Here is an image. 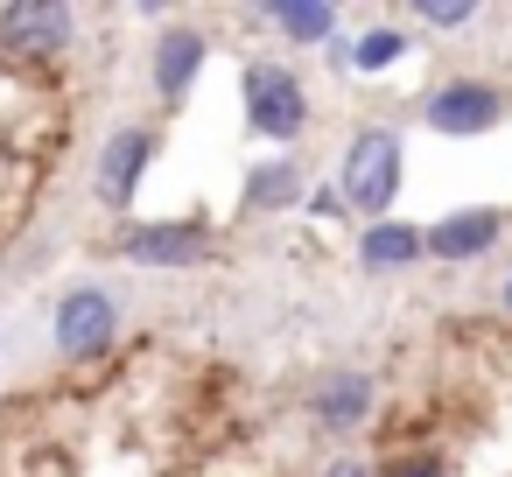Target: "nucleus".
Returning a JSON list of instances; mask_svg holds the SVG:
<instances>
[{
	"mask_svg": "<svg viewBox=\"0 0 512 477\" xmlns=\"http://www.w3.org/2000/svg\"><path fill=\"white\" fill-rule=\"evenodd\" d=\"M134 267H155V274H183L211 253V225L204 218H141L113 239Z\"/></svg>",
	"mask_w": 512,
	"mask_h": 477,
	"instance_id": "7",
	"label": "nucleus"
},
{
	"mask_svg": "<svg viewBox=\"0 0 512 477\" xmlns=\"http://www.w3.org/2000/svg\"><path fill=\"white\" fill-rule=\"evenodd\" d=\"M323 477H379V463H365V456H337V463H323Z\"/></svg>",
	"mask_w": 512,
	"mask_h": 477,
	"instance_id": "18",
	"label": "nucleus"
},
{
	"mask_svg": "<svg viewBox=\"0 0 512 477\" xmlns=\"http://www.w3.org/2000/svg\"><path fill=\"white\" fill-rule=\"evenodd\" d=\"M302 197H309V162H302V148L267 155V162H253V169L239 176V218H274V211H295Z\"/></svg>",
	"mask_w": 512,
	"mask_h": 477,
	"instance_id": "11",
	"label": "nucleus"
},
{
	"mask_svg": "<svg viewBox=\"0 0 512 477\" xmlns=\"http://www.w3.org/2000/svg\"><path fill=\"white\" fill-rule=\"evenodd\" d=\"M50 337H57V351L71 358V365H92V358H106L113 344H120V302L106 295V288H64L57 295V316H50Z\"/></svg>",
	"mask_w": 512,
	"mask_h": 477,
	"instance_id": "5",
	"label": "nucleus"
},
{
	"mask_svg": "<svg viewBox=\"0 0 512 477\" xmlns=\"http://www.w3.org/2000/svg\"><path fill=\"white\" fill-rule=\"evenodd\" d=\"M372 414H379V379L358 372V365H337V372H323L309 386V421L323 435H358Z\"/></svg>",
	"mask_w": 512,
	"mask_h": 477,
	"instance_id": "10",
	"label": "nucleus"
},
{
	"mask_svg": "<svg viewBox=\"0 0 512 477\" xmlns=\"http://www.w3.org/2000/svg\"><path fill=\"white\" fill-rule=\"evenodd\" d=\"M155 127H113L106 134V148H99V162H92V197L106 204V211H134V197H141V183H148V162H155Z\"/></svg>",
	"mask_w": 512,
	"mask_h": 477,
	"instance_id": "8",
	"label": "nucleus"
},
{
	"mask_svg": "<svg viewBox=\"0 0 512 477\" xmlns=\"http://www.w3.org/2000/svg\"><path fill=\"white\" fill-rule=\"evenodd\" d=\"M414 22L421 29H442V36L449 29H470L477 22V0H414Z\"/></svg>",
	"mask_w": 512,
	"mask_h": 477,
	"instance_id": "15",
	"label": "nucleus"
},
{
	"mask_svg": "<svg viewBox=\"0 0 512 477\" xmlns=\"http://www.w3.org/2000/svg\"><path fill=\"white\" fill-rule=\"evenodd\" d=\"M400 183H407V134L400 127H358L337 155V176H330V197L344 204V218H393L400 204Z\"/></svg>",
	"mask_w": 512,
	"mask_h": 477,
	"instance_id": "1",
	"label": "nucleus"
},
{
	"mask_svg": "<svg viewBox=\"0 0 512 477\" xmlns=\"http://www.w3.org/2000/svg\"><path fill=\"white\" fill-rule=\"evenodd\" d=\"M302 211H309V218H330V225H337V218H344V204H337V197H330V183H323V190H316V183H309V197H302Z\"/></svg>",
	"mask_w": 512,
	"mask_h": 477,
	"instance_id": "17",
	"label": "nucleus"
},
{
	"mask_svg": "<svg viewBox=\"0 0 512 477\" xmlns=\"http://www.w3.org/2000/svg\"><path fill=\"white\" fill-rule=\"evenodd\" d=\"M498 309L512 316V267H505V288H498Z\"/></svg>",
	"mask_w": 512,
	"mask_h": 477,
	"instance_id": "19",
	"label": "nucleus"
},
{
	"mask_svg": "<svg viewBox=\"0 0 512 477\" xmlns=\"http://www.w3.org/2000/svg\"><path fill=\"white\" fill-rule=\"evenodd\" d=\"M246 22L281 29V43H295V50H330L337 29H344V15L330 0H274V8H246Z\"/></svg>",
	"mask_w": 512,
	"mask_h": 477,
	"instance_id": "12",
	"label": "nucleus"
},
{
	"mask_svg": "<svg viewBox=\"0 0 512 477\" xmlns=\"http://www.w3.org/2000/svg\"><path fill=\"white\" fill-rule=\"evenodd\" d=\"M78 43V8L57 0H8L0 8V64H57Z\"/></svg>",
	"mask_w": 512,
	"mask_h": 477,
	"instance_id": "4",
	"label": "nucleus"
},
{
	"mask_svg": "<svg viewBox=\"0 0 512 477\" xmlns=\"http://www.w3.org/2000/svg\"><path fill=\"white\" fill-rule=\"evenodd\" d=\"M204 64H211V36H204L197 22H162V36H155V50H148L155 106H162V113H183L190 92H197V78H204Z\"/></svg>",
	"mask_w": 512,
	"mask_h": 477,
	"instance_id": "6",
	"label": "nucleus"
},
{
	"mask_svg": "<svg viewBox=\"0 0 512 477\" xmlns=\"http://www.w3.org/2000/svg\"><path fill=\"white\" fill-rule=\"evenodd\" d=\"M239 99H246V134H253V141H274L281 155H288V148H302V134H309L316 106H309V85L295 78V64H274V57L246 64Z\"/></svg>",
	"mask_w": 512,
	"mask_h": 477,
	"instance_id": "2",
	"label": "nucleus"
},
{
	"mask_svg": "<svg viewBox=\"0 0 512 477\" xmlns=\"http://www.w3.org/2000/svg\"><path fill=\"white\" fill-rule=\"evenodd\" d=\"M379 477H456V470H449V456H435V449H400V456L379 463Z\"/></svg>",
	"mask_w": 512,
	"mask_h": 477,
	"instance_id": "16",
	"label": "nucleus"
},
{
	"mask_svg": "<svg viewBox=\"0 0 512 477\" xmlns=\"http://www.w3.org/2000/svg\"><path fill=\"white\" fill-rule=\"evenodd\" d=\"M498 239H505V211L498 204H463V211H442L435 225H421V260L470 267V260L498 253Z\"/></svg>",
	"mask_w": 512,
	"mask_h": 477,
	"instance_id": "9",
	"label": "nucleus"
},
{
	"mask_svg": "<svg viewBox=\"0 0 512 477\" xmlns=\"http://www.w3.org/2000/svg\"><path fill=\"white\" fill-rule=\"evenodd\" d=\"M358 267L365 274H407V267H421V225H407V218L358 225Z\"/></svg>",
	"mask_w": 512,
	"mask_h": 477,
	"instance_id": "14",
	"label": "nucleus"
},
{
	"mask_svg": "<svg viewBox=\"0 0 512 477\" xmlns=\"http://www.w3.org/2000/svg\"><path fill=\"white\" fill-rule=\"evenodd\" d=\"M505 113H512V99L491 78H442L421 92V127L442 141H484L491 127H505Z\"/></svg>",
	"mask_w": 512,
	"mask_h": 477,
	"instance_id": "3",
	"label": "nucleus"
},
{
	"mask_svg": "<svg viewBox=\"0 0 512 477\" xmlns=\"http://www.w3.org/2000/svg\"><path fill=\"white\" fill-rule=\"evenodd\" d=\"M407 50H414V36H407L400 22H372V29H358V36H337L323 57H330L337 71H351V78H379V71L407 64Z\"/></svg>",
	"mask_w": 512,
	"mask_h": 477,
	"instance_id": "13",
	"label": "nucleus"
}]
</instances>
